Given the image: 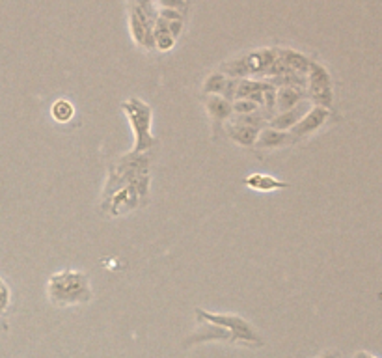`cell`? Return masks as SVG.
Masks as SVG:
<instances>
[{
  "mask_svg": "<svg viewBox=\"0 0 382 358\" xmlns=\"http://www.w3.org/2000/svg\"><path fill=\"white\" fill-rule=\"evenodd\" d=\"M198 328L185 340V347L207 343V341H226L229 346L263 347V336L254 328L250 321L237 314H213L207 310L196 308Z\"/></svg>",
  "mask_w": 382,
  "mask_h": 358,
  "instance_id": "1",
  "label": "cell"
},
{
  "mask_svg": "<svg viewBox=\"0 0 382 358\" xmlns=\"http://www.w3.org/2000/svg\"><path fill=\"white\" fill-rule=\"evenodd\" d=\"M47 297L50 304H55L58 308L88 304L93 297L90 278L84 273L73 269L58 271L47 282Z\"/></svg>",
  "mask_w": 382,
  "mask_h": 358,
  "instance_id": "2",
  "label": "cell"
},
{
  "mask_svg": "<svg viewBox=\"0 0 382 358\" xmlns=\"http://www.w3.org/2000/svg\"><path fill=\"white\" fill-rule=\"evenodd\" d=\"M148 195L149 176H142L138 177L136 181L120 187L112 195L105 196L101 202V207L108 217L116 219V217H124L127 213L135 211L144 204H148Z\"/></svg>",
  "mask_w": 382,
  "mask_h": 358,
  "instance_id": "3",
  "label": "cell"
},
{
  "mask_svg": "<svg viewBox=\"0 0 382 358\" xmlns=\"http://www.w3.org/2000/svg\"><path fill=\"white\" fill-rule=\"evenodd\" d=\"M122 110L127 116L133 133H135V147L133 153H146L157 144V138L151 134L153 110L142 99L131 98L122 103Z\"/></svg>",
  "mask_w": 382,
  "mask_h": 358,
  "instance_id": "4",
  "label": "cell"
},
{
  "mask_svg": "<svg viewBox=\"0 0 382 358\" xmlns=\"http://www.w3.org/2000/svg\"><path fill=\"white\" fill-rule=\"evenodd\" d=\"M276 60V49H259L248 55H240L233 60L226 62L220 71L229 79H248V77H263Z\"/></svg>",
  "mask_w": 382,
  "mask_h": 358,
  "instance_id": "5",
  "label": "cell"
},
{
  "mask_svg": "<svg viewBox=\"0 0 382 358\" xmlns=\"http://www.w3.org/2000/svg\"><path fill=\"white\" fill-rule=\"evenodd\" d=\"M308 79V86H306V93L308 99L315 107H323V109H332L334 103V86L332 77L328 73V69L325 66H321L317 62L312 60L309 71L306 75Z\"/></svg>",
  "mask_w": 382,
  "mask_h": 358,
  "instance_id": "6",
  "label": "cell"
},
{
  "mask_svg": "<svg viewBox=\"0 0 382 358\" xmlns=\"http://www.w3.org/2000/svg\"><path fill=\"white\" fill-rule=\"evenodd\" d=\"M328 118H330V110L323 109V107H315L314 105V107L304 114L303 120L296 123L295 127L289 131L291 144L306 138V136H312L314 133H317V131H319V129L328 122Z\"/></svg>",
  "mask_w": 382,
  "mask_h": 358,
  "instance_id": "7",
  "label": "cell"
},
{
  "mask_svg": "<svg viewBox=\"0 0 382 358\" xmlns=\"http://www.w3.org/2000/svg\"><path fill=\"white\" fill-rule=\"evenodd\" d=\"M309 109H312V101H309V99H306V101L298 103L291 110L278 112V114L272 118L271 122H269V125H267V127L276 129V131H287V133H289L291 129L295 127L296 123L303 120L304 114H306Z\"/></svg>",
  "mask_w": 382,
  "mask_h": 358,
  "instance_id": "8",
  "label": "cell"
},
{
  "mask_svg": "<svg viewBox=\"0 0 382 358\" xmlns=\"http://www.w3.org/2000/svg\"><path fill=\"white\" fill-rule=\"evenodd\" d=\"M287 144H291V136L287 131H276L272 127H265L259 131V136L254 147H258L259 152H272V150H280Z\"/></svg>",
  "mask_w": 382,
  "mask_h": 358,
  "instance_id": "9",
  "label": "cell"
},
{
  "mask_svg": "<svg viewBox=\"0 0 382 358\" xmlns=\"http://www.w3.org/2000/svg\"><path fill=\"white\" fill-rule=\"evenodd\" d=\"M269 82L267 80H256V79H240L235 90V99H248L258 103L259 107L263 105V93H265Z\"/></svg>",
  "mask_w": 382,
  "mask_h": 358,
  "instance_id": "10",
  "label": "cell"
},
{
  "mask_svg": "<svg viewBox=\"0 0 382 358\" xmlns=\"http://www.w3.org/2000/svg\"><path fill=\"white\" fill-rule=\"evenodd\" d=\"M261 129L252 127V125H245V123H235L226 122V133L235 144H239L242 147H254L256 146V140L259 136Z\"/></svg>",
  "mask_w": 382,
  "mask_h": 358,
  "instance_id": "11",
  "label": "cell"
},
{
  "mask_svg": "<svg viewBox=\"0 0 382 358\" xmlns=\"http://www.w3.org/2000/svg\"><path fill=\"white\" fill-rule=\"evenodd\" d=\"M205 109L209 112L211 120L215 122V125H222L228 120H231L233 116V109L228 99H224L222 96H207L205 98Z\"/></svg>",
  "mask_w": 382,
  "mask_h": 358,
  "instance_id": "12",
  "label": "cell"
},
{
  "mask_svg": "<svg viewBox=\"0 0 382 358\" xmlns=\"http://www.w3.org/2000/svg\"><path fill=\"white\" fill-rule=\"evenodd\" d=\"M278 60L282 62L289 71L293 73H300V75H308L309 66H312V60L308 56H304L303 53L293 49H276Z\"/></svg>",
  "mask_w": 382,
  "mask_h": 358,
  "instance_id": "13",
  "label": "cell"
},
{
  "mask_svg": "<svg viewBox=\"0 0 382 358\" xmlns=\"http://www.w3.org/2000/svg\"><path fill=\"white\" fill-rule=\"evenodd\" d=\"M308 99V93L303 88H276V114L285 112Z\"/></svg>",
  "mask_w": 382,
  "mask_h": 358,
  "instance_id": "14",
  "label": "cell"
},
{
  "mask_svg": "<svg viewBox=\"0 0 382 358\" xmlns=\"http://www.w3.org/2000/svg\"><path fill=\"white\" fill-rule=\"evenodd\" d=\"M242 185H247L248 188L252 190H258V193H272V190H280V188H287L289 183L280 181L276 177L267 176V174H252L242 179Z\"/></svg>",
  "mask_w": 382,
  "mask_h": 358,
  "instance_id": "15",
  "label": "cell"
},
{
  "mask_svg": "<svg viewBox=\"0 0 382 358\" xmlns=\"http://www.w3.org/2000/svg\"><path fill=\"white\" fill-rule=\"evenodd\" d=\"M228 84V77L222 71H215L211 73L204 82V91L207 96H222Z\"/></svg>",
  "mask_w": 382,
  "mask_h": 358,
  "instance_id": "16",
  "label": "cell"
},
{
  "mask_svg": "<svg viewBox=\"0 0 382 358\" xmlns=\"http://www.w3.org/2000/svg\"><path fill=\"white\" fill-rule=\"evenodd\" d=\"M50 114H52V118H55L56 122L66 123L73 118L75 109L68 99H58V101H55L52 107H50Z\"/></svg>",
  "mask_w": 382,
  "mask_h": 358,
  "instance_id": "17",
  "label": "cell"
},
{
  "mask_svg": "<svg viewBox=\"0 0 382 358\" xmlns=\"http://www.w3.org/2000/svg\"><path fill=\"white\" fill-rule=\"evenodd\" d=\"M231 109H233V116H245L252 114V112H258L261 107L254 101H248V99H237L231 103Z\"/></svg>",
  "mask_w": 382,
  "mask_h": 358,
  "instance_id": "18",
  "label": "cell"
},
{
  "mask_svg": "<svg viewBox=\"0 0 382 358\" xmlns=\"http://www.w3.org/2000/svg\"><path fill=\"white\" fill-rule=\"evenodd\" d=\"M12 304V289L6 284V280L0 276V317L4 316Z\"/></svg>",
  "mask_w": 382,
  "mask_h": 358,
  "instance_id": "19",
  "label": "cell"
},
{
  "mask_svg": "<svg viewBox=\"0 0 382 358\" xmlns=\"http://www.w3.org/2000/svg\"><path fill=\"white\" fill-rule=\"evenodd\" d=\"M173 45H175V39L170 34H159V36H155V49H159L160 53L172 51Z\"/></svg>",
  "mask_w": 382,
  "mask_h": 358,
  "instance_id": "20",
  "label": "cell"
},
{
  "mask_svg": "<svg viewBox=\"0 0 382 358\" xmlns=\"http://www.w3.org/2000/svg\"><path fill=\"white\" fill-rule=\"evenodd\" d=\"M159 17L164 19V21H183V13L178 12V10H168V8H160Z\"/></svg>",
  "mask_w": 382,
  "mask_h": 358,
  "instance_id": "21",
  "label": "cell"
},
{
  "mask_svg": "<svg viewBox=\"0 0 382 358\" xmlns=\"http://www.w3.org/2000/svg\"><path fill=\"white\" fill-rule=\"evenodd\" d=\"M160 8H168V10H185L187 8V0H159Z\"/></svg>",
  "mask_w": 382,
  "mask_h": 358,
  "instance_id": "22",
  "label": "cell"
},
{
  "mask_svg": "<svg viewBox=\"0 0 382 358\" xmlns=\"http://www.w3.org/2000/svg\"><path fill=\"white\" fill-rule=\"evenodd\" d=\"M168 32H170V36L173 39H178L181 36V32H183V21H170L168 23Z\"/></svg>",
  "mask_w": 382,
  "mask_h": 358,
  "instance_id": "23",
  "label": "cell"
},
{
  "mask_svg": "<svg viewBox=\"0 0 382 358\" xmlns=\"http://www.w3.org/2000/svg\"><path fill=\"white\" fill-rule=\"evenodd\" d=\"M314 358H343V355L338 349H327V351H321L317 357Z\"/></svg>",
  "mask_w": 382,
  "mask_h": 358,
  "instance_id": "24",
  "label": "cell"
},
{
  "mask_svg": "<svg viewBox=\"0 0 382 358\" xmlns=\"http://www.w3.org/2000/svg\"><path fill=\"white\" fill-rule=\"evenodd\" d=\"M352 358H376V357H373V355L367 351H356L354 355H352Z\"/></svg>",
  "mask_w": 382,
  "mask_h": 358,
  "instance_id": "25",
  "label": "cell"
},
{
  "mask_svg": "<svg viewBox=\"0 0 382 358\" xmlns=\"http://www.w3.org/2000/svg\"><path fill=\"white\" fill-rule=\"evenodd\" d=\"M135 2H136V0H135Z\"/></svg>",
  "mask_w": 382,
  "mask_h": 358,
  "instance_id": "26",
  "label": "cell"
}]
</instances>
